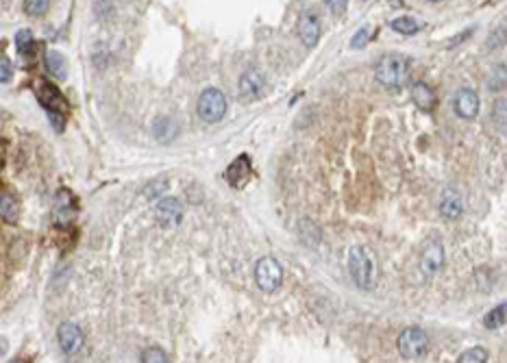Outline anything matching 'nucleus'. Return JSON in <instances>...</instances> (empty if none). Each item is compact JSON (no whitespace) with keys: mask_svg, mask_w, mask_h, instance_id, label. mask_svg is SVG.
I'll return each mask as SVG.
<instances>
[{"mask_svg":"<svg viewBox=\"0 0 507 363\" xmlns=\"http://www.w3.org/2000/svg\"><path fill=\"white\" fill-rule=\"evenodd\" d=\"M410 59L403 55H386L377 67H375V79L379 85L386 90H400L405 83L410 81Z\"/></svg>","mask_w":507,"mask_h":363,"instance_id":"f257e3e1","label":"nucleus"},{"mask_svg":"<svg viewBox=\"0 0 507 363\" xmlns=\"http://www.w3.org/2000/svg\"><path fill=\"white\" fill-rule=\"evenodd\" d=\"M349 272L359 289H370L375 285V261L370 257L368 248L353 246L349 250Z\"/></svg>","mask_w":507,"mask_h":363,"instance_id":"f03ea898","label":"nucleus"},{"mask_svg":"<svg viewBox=\"0 0 507 363\" xmlns=\"http://www.w3.org/2000/svg\"><path fill=\"white\" fill-rule=\"evenodd\" d=\"M196 112H198V118L202 122H207V124L220 122L227 116V96L216 87L205 90L198 96Z\"/></svg>","mask_w":507,"mask_h":363,"instance_id":"7ed1b4c3","label":"nucleus"},{"mask_svg":"<svg viewBox=\"0 0 507 363\" xmlns=\"http://www.w3.org/2000/svg\"><path fill=\"white\" fill-rule=\"evenodd\" d=\"M257 287L266 294H275L283 283V268L275 257H261L255 266Z\"/></svg>","mask_w":507,"mask_h":363,"instance_id":"20e7f679","label":"nucleus"},{"mask_svg":"<svg viewBox=\"0 0 507 363\" xmlns=\"http://www.w3.org/2000/svg\"><path fill=\"white\" fill-rule=\"evenodd\" d=\"M396 346H398V352L405 359H418L427 352L429 337L422 329H418V326H408L405 331H400V335L396 340Z\"/></svg>","mask_w":507,"mask_h":363,"instance_id":"39448f33","label":"nucleus"},{"mask_svg":"<svg viewBox=\"0 0 507 363\" xmlns=\"http://www.w3.org/2000/svg\"><path fill=\"white\" fill-rule=\"evenodd\" d=\"M57 342H59V348H61L63 354L72 357V354L81 352V348L85 344V335H83L79 324L63 322V324H59V329H57Z\"/></svg>","mask_w":507,"mask_h":363,"instance_id":"423d86ee","label":"nucleus"},{"mask_svg":"<svg viewBox=\"0 0 507 363\" xmlns=\"http://www.w3.org/2000/svg\"><path fill=\"white\" fill-rule=\"evenodd\" d=\"M445 264V248L440 242H431L420 255V261H418V270H420V278L427 283L431 281L437 272H440Z\"/></svg>","mask_w":507,"mask_h":363,"instance_id":"0eeeda50","label":"nucleus"},{"mask_svg":"<svg viewBox=\"0 0 507 363\" xmlns=\"http://www.w3.org/2000/svg\"><path fill=\"white\" fill-rule=\"evenodd\" d=\"M266 92V79L261 72L257 70H249L242 75L240 79V85H238V94H240V100L244 102H253V100H259Z\"/></svg>","mask_w":507,"mask_h":363,"instance_id":"6e6552de","label":"nucleus"},{"mask_svg":"<svg viewBox=\"0 0 507 363\" xmlns=\"http://www.w3.org/2000/svg\"><path fill=\"white\" fill-rule=\"evenodd\" d=\"M155 217L163 229L177 227L183 220V207L177 198H163V200L157 202Z\"/></svg>","mask_w":507,"mask_h":363,"instance_id":"1a4fd4ad","label":"nucleus"},{"mask_svg":"<svg viewBox=\"0 0 507 363\" xmlns=\"http://www.w3.org/2000/svg\"><path fill=\"white\" fill-rule=\"evenodd\" d=\"M298 40L305 48H314L320 40V22L318 16L312 11H305L298 18Z\"/></svg>","mask_w":507,"mask_h":363,"instance_id":"9d476101","label":"nucleus"},{"mask_svg":"<svg viewBox=\"0 0 507 363\" xmlns=\"http://www.w3.org/2000/svg\"><path fill=\"white\" fill-rule=\"evenodd\" d=\"M453 107H455V114L464 120H472L477 114H479V96L475 90H459L455 94V100H453Z\"/></svg>","mask_w":507,"mask_h":363,"instance_id":"9b49d317","label":"nucleus"},{"mask_svg":"<svg viewBox=\"0 0 507 363\" xmlns=\"http://www.w3.org/2000/svg\"><path fill=\"white\" fill-rule=\"evenodd\" d=\"M253 174V168H251V159L246 155H240L238 159H235L227 172H224V178H227V183L235 190H240L249 183V178Z\"/></svg>","mask_w":507,"mask_h":363,"instance_id":"f8f14e48","label":"nucleus"},{"mask_svg":"<svg viewBox=\"0 0 507 363\" xmlns=\"http://www.w3.org/2000/svg\"><path fill=\"white\" fill-rule=\"evenodd\" d=\"M38 98H40V102L48 109V112H59V109H65V98H63L61 92H59L55 85H50L48 81H42V83H40Z\"/></svg>","mask_w":507,"mask_h":363,"instance_id":"ddd939ff","label":"nucleus"},{"mask_svg":"<svg viewBox=\"0 0 507 363\" xmlns=\"http://www.w3.org/2000/svg\"><path fill=\"white\" fill-rule=\"evenodd\" d=\"M75 217V205H72V196L67 194L65 190H59L57 194V211H55V222L65 229L67 224L72 222Z\"/></svg>","mask_w":507,"mask_h":363,"instance_id":"4468645a","label":"nucleus"},{"mask_svg":"<svg viewBox=\"0 0 507 363\" xmlns=\"http://www.w3.org/2000/svg\"><path fill=\"white\" fill-rule=\"evenodd\" d=\"M412 100L418 109H422V112H431V109H435V102H437L435 92L422 81L412 85Z\"/></svg>","mask_w":507,"mask_h":363,"instance_id":"2eb2a0df","label":"nucleus"},{"mask_svg":"<svg viewBox=\"0 0 507 363\" xmlns=\"http://www.w3.org/2000/svg\"><path fill=\"white\" fill-rule=\"evenodd\" d=\"M462 209H464V202H462L459 192L447 190L440 198V213L445 217H449V220H457V217L462 215Z\"/></svg>","mask_w":507,"mask_h":363,"instance_id":"dca6fc26","label":"nucleus"},{"mask_svg":"<svg viewBox=\"0 0 507 363\" xmlns=\"http://www.w3.org/2000/svg\"><path fill=\"white\" fill-rule=\"evenodd\" d=\"M0 220H5L7 224H18L20 220V205L9 192L0 194Z\"/></svg>","mask_w":507,"mask_h":363,"instance_id":"f3484780","label":"nucleus"},{"mask_svg":"<svg viewBox=\"0 0 507 363\" xmlns=\"http://www.w3.org/2000/svg\"><path fill=\"white\" fill-rule=\"evenodd\" d=\"M44 63H46V70L50 72L55 79H59V81L65 79V75H67V72H65V70H67V63H65V57H63L59 50H48L46 57H44Z\"/></svg>","mask_w":507,"mask_h":363,"instance_id":"a211bd4d","label":"nucleus"},{"mask_svg":"<svg viewBox=\"0 0 507 363\" xmlns=\"http://www.w3.org/2000/svg\"><path fill=\"white\" fill-rule=\"evenodd\" d=\"M153 133L159 141H170L177 135V122H173L170 118H159L153 126Z\"/></svg>","mask_w":507,"mask_h":363,"instance_id":"6ab92c4d","label":"nucleus"},{"mask_svg":"<svg viewBox=\"0 0 507 363\" xmlns=\"http://www.w3.org/2000/svg\"><path fill=\"white\" fill-rule=\"evenodd\" d=\"M390 26H392V31H396V33H400V35H414V33L420 28V24H418L412 16L394 18V20L390 22Z\"/></svg>","mask_w":507,"mask_h":363,"instance_id":"aec40b11","label":"nucleus"},{"mask_svg":"<svg viewBox=\"0 0 507 363\" xmlns=\"http://www.w3.org/2000/svg\"><path fill=\"white\" fill-rule=\"evenodd\" d=\"M16 48H18V53L24 55V57L33 55V50H36V40H33V33H31L28 28L18 31V35H16Z\"/></svg>","mask_w":507,"mask_h":363,"instance_id":"412c9836","label":"nucleus"},{"mask_svg":"<svg viewBox=\"0 0 507 363\" xmlns=\"http://www.w3.org/2000/svg\"><path fill=\"white\" fill-rule=\"evenodd\" d=\"M50 0H24V11L33 18H42L48 13Z\"/></svg>","mask_w":507,"mask_h":363,"instance_id":"4be33fe9","label":"nucleus"},{"mask_svg":"<svg viewBox=\"0 0 507 363\" xmlns=\"http://www.w3.org/2000/svg\"><path fill=\"white\" fill-rule=\"evenodd\" d=\"M484 324L488 326L490 331H496V329H501V326L505 324V305H498V307H494V309H492V311L486 315Z\"/></svg>","mask_w":507,"mask_h":363,"instance_id":"5701e85b","label":"nucleus"},{"mask_svg":"<svg viewBox=\"0 0 507 363\" xmlns=\"http://www.w3.org/2000/svg\"><path fill=\"white\" fill-rule=\"evenodd\" d=\"M488 361V352L481 346H475L466 350L464 354H459V363H486Z\"/></svg>","mask_w":507,"mask_h":363,"instance_id":"b1692460","label":"nucleus"},{"mask_svg":"<svg viewBox=\"0 0 507 363\" xmlns=\"http://www.w3.org/2000/svg\"><path fill=\"white\" fill-rule=\"evenodd\" d=\"M94 11L100 20H109L114 16V5L111 0H96L94 3Z\"/></svg>","mask_w":507,"mask_h":363,"instance_id":"393cba45","label":"nucleus"},{"mask_svg":"<svg viewBox=\"0 0 507 363\" xmlns=\"http://www.w3.org/2000/svg\"><path fill=\"white\" fill-rule=\"evenodd\" d=\"M13 77V65L7 55H0V83H9Z\"/></svg>","mask_w":507,"mask_h":363,"instance_id":"a878e982","label":"nucleus"},{"mask_svg":"<svg viewBox=\"0 0 507 363\" xmlns=\"http://www.w3.org/2000/svg\"><path fill=\"white\" fill-rule=\"evenodd\" d=\"M325 5L335 18H340V16H344V11L349 7V0H325Z\"/></svg>","mask_w":507,"mask_h":363,"instance_id":"bb28decb","label":"nucleus"},{"mask_svg":"<svg viewBox=\"0 0 507 363\" xmlns=\"http://www.w3.org/2000/svg\"><path fill=\"white\" fill-rule=\"evenodd\" d=\"M142 361H146V363H155V361H168V354L165 352H161L159 348H148L144 354H142Z\"/></svg>","mask_w":507,"mask_h":363,"instance_id":"cd10ccee","label":"nucleus"},{"mask_svg":"<svg viewBox=\"0 0 507 363\" xmlns=\"http://www.w3.org/2000/svg\"><path fill=\"white\" fill-rule=\"evenodd\" d=\"M490 85H492V90H503L505 87V67L503 65H498L494 70V77L490 79Z\"/></svg>","mask_w":507,"mask_h":363,"instance_id":"c85d7f7f","label":"nucleus"},{"mask_svg":"<svg viewBox=\"0 0 507 363\" xmlns=\"http://www.w3.org/2000/svg\"><path fill=\"white\" fill-rule=\"evenodd\" d=\"M368 44V28H359L351 40V48H364Z\"/></svg>","mask_w":507,"mask_h":363,"instance_id":"c756f323","label":"nucleus"},{"mask_svg":"<svg viewBox=\"0 0 507 363\" xmlns=\"http://www.w3.org/2000/svg\"><path fill=\"white\" fill-rule=\"evenodd\" d=\"M494 122L498 126H503V122H505V100H498L494 107Z\"/></svg>","mask_w":507,"mask_h":363,"instance_id":"7c9ffc66","label":"nucleus"},{"mask_svg":"<svg viewBox=\"0 0 507 363\" xmlns=\"http://www.w3.org/2000/svg\"><path fill=\"white\" fill-rule=\"evenodd\" d=\"M431 3H440V0H431Z\"/></svg>","mask_w":507,"mask_h":363,"instance_id":"2f4dec72","label":"nucleus"}]
</instances>
